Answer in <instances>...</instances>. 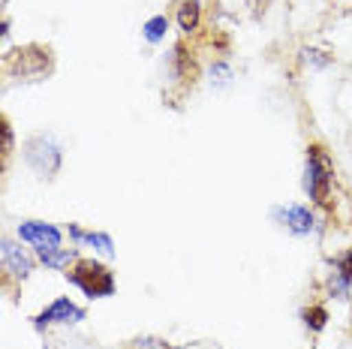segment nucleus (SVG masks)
Listing matches in <instances>:
<instances>
[{
	"label": "nucleus",
	"instance_id": "f257e3e1",
	"mask_svg": "<svg viewBox=\"0 0 352 349\" xmlns=\"http://www.w3.org/2000/svg\"><path fill=\"white\" fill-rule=\"evenodd\" d=\"M331 174L334 166L328 160V154L319 145L307 148V169H304V190L310 193V199L319 205H328V190H331Z\"/></svg>",
	"mask_w": 352,
	"mask_h": 349
},
{
	"label": "nucleus",
	"instance_id": "f03ea898",
	"mask_svg": "<svg viewBox=\"0 0 352 349\" xmlns=\"http://www.w3.org/2000/svg\"><path fill=\"white\" fill-rule=\"evenodd\" d=\"M69 280L78 289H85V295L91 298H106L115 292V277H111L106 265H97V262H78L76 271L69 274Z\"/></svg>",
	"mask_w": 352,
	"mask_h": 349
},
{
	"label": "nucleus",
	"instance_id": "7ed1b4c3",
	"mask_svg": "<svg viewBox=\"0 0 352 349\" xmlns=\"http://www.w3.org/2000/svg\"><path fill=\"white\" fill-rule=\"evenodd\" d=\"M28 163L34 166L39 174H54L60 166V150L54 148L49 139H30L28 142Z\"/></svg>",
	"mask_w": 352,
	"mask_h": 349
},
{
	"label": "nucleus",
	"instance_id": "20e7f679",
	"mask_svg": "<svg viewBox=\"0 0 352 349\" xmlns=\"http://www.w3.org/2000/svg\"><path fill=\"white\" fill-rule=\"evenodd\" d=\"M19 235L25 238V241L36 244L39 250H54L60 247V232L49 223H21L19 226Z\"/></svg>",
	"mask_w": 352,
	"mask_h": 349
},
{
	"label": "nucleus",
	"instance_id": "39448f33",
	"mask_svg": "<svg viewBox=\"0 0 352 349\" xmlns=\"http://www.w3.org/2000/svg\"><path fill=\"white\" fill-rule=\"evenodd\" d=\"M85 319V311H78L76 304H69L67 298H58L49 311H43L36 316V325H49V322H78Z\"/></svg>",
	"mask_w": 352,
	"mask_h": 349
},
{
	"label": "nucleus",
	"instance_id": "423d86ee",
	"mask_svg": "<svg viewBox=\"0 0 352 349\" xmlns=\"http://www.w3.org/2000/svg\"><path fill=\"white\" fill-rule=\"evenodd\" d=\"M280 217H283V223L289 226L295 235H307L310 229H314V214L304 208V205H289V208L280 211Z\"/></svg>",
	"mask_w": 352,
	"mask_h": 349
},
{
	"label": "nucleus",
	"instance_id": "0eeeda50",
	"mask_svg": "<svg viewBox=\"0 0 352 349\" xmlns=\"http://www.w3.org/2000/svg\"><path fill=\"white\" fill-rule=\"evenodd\" d=\"M3 262H6V268H12L19 277L30 274V259L25 256V253H19V247L10 244V241H3Z\"/></svg>",
	"mask_w": 352,
	"mask_h": 349
},
{
	"label": "nucleus",
	"instance_id": "6e6552de",
	"mask_svg": "<svg viewBox=\"0 0 352 349\" xmlns=\"http://www.w3.org/2000/svg\"><path fill=\"white\" fill-rule=\"evenodd\" d=\"M178 25L184 34H193L199 27V0H187V3L178 10Z\"/></svg>",
	"mask_w": 352,
	"mask_h": 349
},
{
	"label": "nucleus",
	"instance_id": "1a4fd4ad",
	"mask_svg": "<svg viewBox=\"0 0 352 349\" xmlns=\"http://www.w3.org/2000/svg\"><path fill=\"white\" fill-rule=\"evenodd\" d=\"M69 232H73V238H78V241H87V244H94V247H100L102 253H115V244H111V238L109 235H100V232H82V229H69Z\"/></svg>",
	"mask_w": 352,
	"mask_h": 349
},
{
	"label": "nucleus",
	"instance_id": "9d476101",
	"mask_svg": "<svg viewBox=\"0 0 352 349\" xmlns=\"http://www.w3.org/2000/svg\"><path fill=\"white\" fill-rule=\"evenodd\" d=\"M39 259L45 262L49 268H63V265H69V259H73V250H39Z\"/></svg>",
	"mask_w": 352,
	"mask_h": 349
},
{
	"label": "nucleus",
	"instance_id": "9b49d317",
	"mask_svg": "<svg viewBox=\"0 0 352 349\" xmlns=\"http://www.w3.org/2000/svg\"><path fill=\"white\" fill-rule=\"evenodd\" d=\"M166 27H169V19H166V15H154V19L145 25V36L151 39V43H157V39H163Z\"/></svg>",
	"mask_w": 352,
	"mask_h": 349
},
{
	"label": "nucleus",
	"instance_id": "f8f14e48",
	"mask_svg": "<svg viewBox=\"0 0 352 349\" xmlns=\"http://www.w3.org/2000/svg\"><path fill=\"white\" fill-rule=\"evenodd\" d=\"M325 319H328V313H325V307H310V311H304V322L310 325L314 331H319L325 325Z\"/></svg>",
	"mask_w": 352,
	"mask_h": 349
},
{
	"label": "nucleus",
	"instance_id": "ddd939ff",
	"mask_svg": "<svg viewBox=\"0 0 352 349\" xmlns=\"http://www.w3.org/2000/svg\"><path fill=\"white\" fill-rule=\"evenodd\" d=\"M338 271H340V292H343L352 283V253L338 259Z\"/></svg>",
	"mask_w": 352,
	"mask_h": 349
}]
</instances>
